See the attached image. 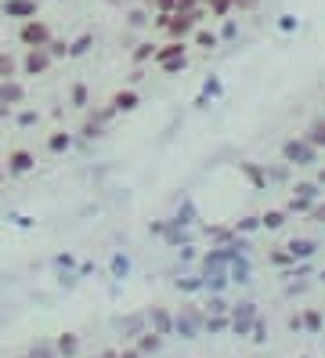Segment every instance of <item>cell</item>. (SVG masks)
<instances>
[{"mask_svg": "<svg viewBox=\"0 0 325 358\" xmlns=\"http://www.w3.org/2000/svg\"><path fill=\"white\" fill-rule=\"evenodd\" d=\"M156 66L163 73H181L188 66V40H166L163 48H156Z\"/></svg>", "mask_w": 325, "mask_h": 358, "instance_id": "cell-1", "label": "cell"}, {"mask_svg": "<svg viewBox=\"0 0 325 358\" xmlns=\"http://www.w3.org/2000/svg\"><path fill=\"white\" fill-rule=\"evenodd\" d=\"M22 44H26V48H48L51 44V26L48 22H40V18H26V26H22Z\"/></svg>", "mask_w": 325, "mask_h": 358, "instance_id": "cell-2", "label": "cell"}, {"mask_svg": "<svg viewBox=\"0 0 325 358\" xmlns=\"http://www.w3.org/2000/svg\"><path fill=\"white\" fill-rule=\"evenodd\" d=\"M282 156H286L289 163H300V166H311L315 163V156H318V149L308 141V138H296V141H286L282 145Z\"/></svg>", "mask_w": 325, "mask_h": 358, "instance_id": "cell-3", "label": "cell"}, {"mask_svg": "<svg viewBox=\"0 0 325 358\" xmlns=\"http://www.w3.org/2000/svg\"><path fill=\"white\" fill-rule=\"evenodd\" d=\"M195 29H199V18L185 15V11H173L170 22H166V36H170V40H192Z\"/></svg>", "mask_w": 325, "mask_h": 358, "instance_id": "cell-4", "label": "cell"}, {"mask_svg": "<svg viewBox=\"0 0 325 358\" xmlns=\"http://www.w3.org/2000/svg\"><path fill=\"white\" fill-rule=\"evenodd\" d=\"M51 66V51L48 48H29L26 55V73H48Z\"/></svg>", "mask_w": 325, "mask_h": 358, "instance_id": "cell-5", "label": "cell"}, {"mask_svg": "<svg viewBox=\"0 0 325 358\" xmlns=\"http://www.w3.org/2000/svg\"><path fill=\"white\" fill-rule=\"evenodd\" d=\"M4 11L26 22V18H36V0H4Z\"/></svg>", "mask_w": 325, "mask_h": 358, "instance_id": "cell-6", "label": "cell"}, {"mask_svg": "<svg viewBox=\"0 0 325 358\" xmlns=\"http://www.w3.org/2000/svg\"><path fill=\"white\" fill-rule=\"evenodd\" d=\"M8 163H11V174H26V171H33V152H26V149H15Z\"/></svg>", "mask_w": 325, "mask_h": 358, "instance_id": "cell-7", "label": "cell"}, {"mask_svg": "<svg viewBox=\"0 0 325 358\" xmlns=\"http://www.w3.org/2000/svg\"><path fill=\"white\" fill-rule=\"evenodd\" d=\"M303 138H308V141L315 145V149H325V116H322V120H315Z\"/></svg>", "mask_w": 325, "mask_h": 358, "instance_id": "cell-8", "label": "cell"}, {"mask_svg": "<svg viewBox=\"0 0 325 358\" xmlns=\"http://www.w3.org/2000/svg\"><path fill=\"white\" fill-rule=\"evenodd\" d=\"M113 105L120 113H134L138 109V94L134 91H120V94H113Z\"/></svg>", "mask_w": 325, "mask_h": 358, "instance_id": "cell-9", "label": "cell"}, {"mask_svg": "<svg viewBox=\"0 0 325 358\" xmlns=\"http://www.w3.org/2000/svg\"><path fill=\"white\" fill-rule=\"evenodd\" d=\"M206 11L210 18H228L235 8H231V0H206Z\"/></svg>", "mask_w": 325, "mask_h": 358, "instance_id": "cell-10", "label": "cell"}, {"mask_svg": "<svg viewBox=\"0 0 325 358\" xmlns=\"http://www.w3.org/2000/svg\"><path fill=\"white\" fill-rule=\"evenodd\" d=\"M192 40H195V44H199V48H206V51H210V48H217V33H206L203 26L192 33Z\"/></svg>", "mask_w": 325, "mask_h": 358, "instance_id": "cell-11", "label": "cell"}, {"mask_svg": "<svg viewBox=\"0 0 325 358\" xmlns=\"http://www.w3.org/2000/svg\"><path fill=\"white\" fill-rule=\"evenodd\" d=\"M303 322H308L311 329H322V326H325V315H322L318 308H308V315H303Z\"/></svg>", "mask_w": 325, "mask_h": 358, "instance_id": "cell-12", "label": "cell"}, {"mask_svg": "<svg viewBox=\"0 0 325 358\" xmlns=\"http://www.w3.org/2000/svg\"><path fill=\"white\" fill-rule=\"evenodd\" d=\"M286 224V214H282V210H268L264 214V228H282Z\"/></svg>", "mask_w": 325, "mask_h": 358, "instance_id": "cell-13", "label": "cell"}, {"mask_svg": "<svg viewBox=\"0 0 325 358\" xmlns=\"http://www.w3.org/2000/svg\"><path fill=\"white\" fill-rule=\"evenodd\" d=\"M11 73H15V58L0 55V80H11Z\"/></svg>", "mask_w": 325, "mask_h": 358, "instance_id": "cell-14", "label": "cell"}, {"mask_svg": "<svg viewBox=\"0 0 325 358\" xmlns=\"http://www.w3.org/2000/svg\"><path fill=\"white\" fill-rule=\"evenodd\" d=\"M156 11L159 15H173L178 11V0H156Z\"/></svg>", "mask_w": 325, "mask_h": 358, "instance_id": "cell-15", "label": "cell"}, {"mask_svg": "<svg viewBox=\"0 0 325 358\" xmlns=\"http://www.w3.org/2000/svg\"><path fill=\"white\" fill-rule=\"evenodd\" d=\"M134 58H138V62H145V58H156V44H141V48L134 51Z\"/></svg>", "mask_w": 325, "mask_h": 358, "instance_id": "cell-16", "label": "cell"}, {"mask_svg": "<svg viewBox=\"0 0 325 358\" xmlns=\"http://www.w3.org/2000/svg\"><path fill=\"white\" fill-rule=\"evenodd\" d=\"M51 149H55V152L69 149V134H55V138H51Z\"/></svg>", "mask_w": 325, "mask_h": 358, "instance_id": "cell-17", "label": "cell"}, {"mask_svg": "<svg viewBox=\"0 0 325 358\" xmlns=\"http://www.w3.org/2000/svg\"><path fill=\"white\" fill-rule=\"evenodd\" d=\"M0 98H8V101H18V98H22V91H18L15 83H11V87H0Z\"/></svg>", "mask_w": 325, "mask_h": 358, "instance_id": "cell-18", "label": "cell"}, {"mask_svg": "<svg viewBox=\"0 0 325 358\" xmlns=\"http://www.w3.org/2000/svg\"><path fill=\"white\" fill-rule=\"evenodd\" d=\"M231 8H235V11H253L257 0H231Z\"/></svg>", "mask_w": 325, "mask_h": 358, "instance_id": "cell-19", "label": "cell"}, {"mask_svg": "<svg viewBox=\"0 0 325 358\" xmlns=\"http://www.w3.org/2000/svg\"><path fill=\"white\" fill-rule=\"evenodd\" d=\"M322 315H325V308H322Z\"/></svg>", "mask_w": 325, "mask_h": 358, "instance_id": "cell-20", "label": "cell"}]
</instances>
